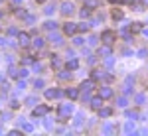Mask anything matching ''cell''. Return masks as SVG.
Listing matches in <instances>:
<instances>
[{
  "instance_id": "6da1fadb",
  "label": "cell",
  "mask_w": 148,
  "mask_h": 136,
  "mask_svg": "<svg viewBox=\"0 0 148 136\" xmlns=\"http://www.w3.org/2000/svg\"><path fill=\"white\" fill-rule=\"evenodd\" d=\"M73 113V105H63L61 109H59V114L61 116H67V114H71Z\"/></svg>"
},
{
  "instance_id": "7a4b0ae2",
  "label": "cell",
  "mask_w": 148,
  "mask_h": 136,
  "mask_svg": "<svg viewBox=\"0 0 148 136\" xmlns=\"http://www.w3.org/2000/svg\"><path fill=\"white\" fill-rule=\"evenodd\" d=\"M99 95H101V99H109V97H113V91L109 89V87H103L99 91Z\"/></svg>"
},
{
  "instance_id": "3957f363",
  "label": "cell",
  "mask_w": 148,
  "mask_h": 136,
  "mask_svg": "<svg viewBox=\"0 0 148 136\" xmlns=\"http://www.w3.org/2000/svg\"><path fill=\"white\" fill-rule=\"evenodd\" d=\"M61 12H63L65 16H69V14L73 12V4H71V2H65V4L61 6Z\"/></svg>"
},
{
  "instance_id": "277c9868",
  "label": "cell",
  "mask_w": 148,
  "mask_h": 136,
  "mask_svg": "<svg viewBox=\"0 0 148 136\" xmlns=\"http://www.w3.org/2000/svg\"><path fill=\"white\" fill-rule=\"evenodd\" d=\"M103 40H105L107 44H113V40H114V34H113V32H109V30H107V32H103Z\"/></svg>"
},
{
  "instance_id": "5b68a950",
  "label": "cell",
  "mask_w": 148,
  "mask_h": 136,
  "mask_svg": "<svg viewBox=\"0 0 148 136\" xmlns=\"http://www.w3.org/2000/svg\"><path fill=\"white\" fill-rule=\"evenodd\" d=\"M46 97H47V99H57V97H61V91H56V89L51 91V89H49L46 93Z\"/></svg>"
},
{
  "instance_id": "8992f818",
  "label": "cell",
  "mask_w": 148,
  "mask_h": 136,
  "mask_svg": "<svg viewBox=\"0 0 148 136\" xmlns=\"http://www.w3.org/2000/svg\"><path fill=\"white\" fill-rule=\"evenodd\" d=\"M63 30H65V34H67V36H71V34H75V24H71V22H67V24H65V28H63Z\"/></svg>"
},
{
  "instance_id": "52a82bcc",
  "label": "cell",
  "mask_w": 148,
  "mask_h": 136,
  "mask_svg": "<svg viewBox=\"0 0 148 136\" xmlns=\"http://www.w3.org/2000/svg\"><path fill=\"white\" fill-rule=\"evenodd\" d=\"M46 113H47V107H38V109L34 111V114H36V116H38V114L42 116V114H46Z\"/></svg>"
},
{
  "instance_id": "ba28073f",
  "label": "cell",
  "mask_w": 148,
  "mask_h": 136,
  "mask_svg": "<svg viewBox=\"0 0 148 136\" xmlns=\"http://www.w3.org/2000/svg\"><path fill=\"white\" fill-rule=\"evenodd\" d=\"M77 95H79V93H77V89H73V87H71V89H67V97H71V99H75Z\"/></svg>"
},
{
  "instance_id": "9c48e42d",
  "label": "cell",
  "mask_w": 148,
  "mask_h": 136,
  "mask_svg": "<svg viewBox=\"0 0 148 136\" xmlns=\"http://www.w3.org/2000/svg\"><path fill=\"white\" fill-rule=\"evenodd\" d=\"M28 40H30L28 34H20V44H22V45H28Z\"/></svg>"
},
{
  "instance_id": "30bf717a",
  "label": "cell",
  "mask_w": 148,
  "mask_h": 136,
  "mask_svg": "<svg viewBox=\"0 0 148 136\" xmlns=\"http://www.w3.org/2000/svg\"><path fill=\"white\" fill-rule=\"evenodd\" d=\"M93 87V81H87V83H83V85H81V89L83 91H89Z\"/></svg>"
},
{
  "instance_id": "8fae6325",
  "label": "cell",
  "mask_w": 148,
  "mask_h": 136,
  "mask_svg": "<svg viewBox=\"0 0 148 136\" xmlns=\"http://www.w3.org/2000/svg\"><path fill=\"white\" fill-rule=\"evenodd\" d=\"M91 105H93V109H101V105H103V101H101V99H95V101H93Z\"/></svg>"
},
{
  "instance_id": "7c38bea8",
  "label": "cell",
  "mask_w": 148,
  "mask_h": 136,
  "mask_svg": "<svg viewBox=\"0 0 148 136\" xmlns=\"http://www.w3.org/2000/svg\"><path fill=\"white\" fill-rule=\"evenodd\" d=\"M51 42H53L56 45H61V38H59V36H53V34H51Z\"/></svg>"
},
{
  "instance_id": "4fadbf2b",
  "label": "cell",
  "mask_w": 148,
  "mask_h": 136,
  "mask_svg": "<svg viewBox=\"0 0 148 136\" xmlns=\"http://www.w3.org/2000/svg\"><path fill=\"white\" fill-rule=\"evenodd\" d=\"M113 18H114V20H121V18H123V12H121V10H114L113 12Z\"/></svg>"
},
{
  "instance_id": "5bb4252c",
  "label": "cell",
  "mask_w": 148,
  "mask_h": 136,
  "mask_svg": "<svg viewBox=\"0 0 148 136\" xmlns=\"http://www.w3.org/2000/svg\"><path fill=\"white\" fill-rule=\"evenodd\" d=\"M134 130V124L132 122H126V126H125V132H132Z\"/></svg>"
},
{
  "instance_id": "9a60e30c",
  "label": "cell",
  "mask_w": 148,
  "mask_h": 136,
  "mask_svg": "<svg viewBox=\"0 0 148 136\" xmlns=\"http://www.w3.org/2000/svg\"><path fill=\"white\" fill-rule=\"evenodd\" d=\"M34 45H36V47H44V40H42V38L34 40Z\"/></svg>"
},
{
  "instance_id": "2e32d148",
  "label": "cell",
  "mask_w": 148,
  "mask_h": 136,
  "mask_svg": "<svg viewBox=\"0 0 148 136\" xmlns=\"http://www.w3.org/2000/svg\"><path fill=\"white\" fill-rule=\"evenodd\" d=\"M144 101H146L144 95H136V103H138V105H144Z\"/></svg>"
},
{
  "instance_id": "e0dca14e",
  "label": "cell",
  "mask_w": 148,
  "mask_h": 136,
  "mask_svg": "<svg viewBox=\"0 0 148 136\" xmlns=\"http://www.w3.org/2000/svg\"><path fill=\"white\" fill-rule=\"evenodd\" d=\"M111 113H113L111 109H101V116H111Z\"/></svg>"
},
{
  "instance_id": "ac0fdd59",
  "label": "cell",
  "mask_w": 148,
  "mask_h": 136,
  "mask_svg": "<svg viewBox=\"0 0 148 136\" xmlns=\"http://www.w3.org/2000/svg\"><path fill=\"white\" fill-rule=\"evenodd\" d=\"M116 103H119V107H126V103H128V101H126L125 97H121V99H119Z\"/></svg>"
},
{
  "instance_id": "d6986e66",
  "label": "cell",
  "mask_w": 148,
  "mask_h": 136,
  "mask_svg": "<svg viewBox=\"0 0 148 136\" xmlns=\"http://www.w3.org/2000/svg\"><path fill=\"white\" fill-rule=\"evenodd\" d=\"M51 65H56V67H59V65H61V61H59V59H57V57L53 55V59H51Z\"/></svg>"
},
{
  "instance_id": "ffe728a7",
  "label": "cell",
  "mask_w": 148,
  "mask_h": 136,
  "mask_svg": "<svg viewBox=\"0 0 148 136\" xmlns=\"http://www.w3.org/2000/svg\"><path fill=\"white\" fill-rule=\"evenodd\" d=\"M56 26H57L56 22H47V24H46V30H53V28H56Z\"/></svg>"
},
{
  "instance_id": "44dd1931",
  "label": "cell",
  "mask_w": 148,
  "mask_h": 136,
  "mask_svg": "<svg viewBox=\"0 0 148 136\" xmlns=\"http://www.w3.org/2000/svg\"><path fill=\"white\" fill-rule=\"evenodd\" d=\"M87 16H89V8H83L81 10V18H87Z\"/></svg>"
},
{
  "instance_id": "7402d4cb",
  "label": "cell",
  "mask_w": 148,
  "mask_h": 136,
  "mask_svg": "<svg viewBox=\"0 0 148 136\" xmlns=\"http://www.w3.org/2000/svg\"><path fill=\"white\" fill-rule=\"evenodd\" d=\"M138 55H140V57H146L148 51H146V49H140V51H138Z\"/></svg>"
},
{
  "instance_id": "603a6c76",
  "label": "cell",
  "mask_w": 148,
  "mask_h": 136,
  "mask_svg": "<svg viewBox=\"0 0 148 136\" xmlns=\"http://www.w3.org/2000/svg\"><path fill=\"white\" fill-rule=\"evenodd\" d=\"M28 105H30V107H34V105H36V99H34V97H30V99H28Z\"/></svg>"
},
{
  "instance_id": "cb8c5ba5",
  "label": "cell",
  "mask_w": 148,
  "mask_h": 136,
  "mask_svg": "<svg viewBox=\"0 0 148 136\" xmlns=\"http://www.w3.org/2000/svg\"><path fill=\"white\" fill-rule=\"evenodd\" d=\"M101 53H103V55H109L111 51H109V47H103V49H101Z\"/></svg>"
},
{
  "instance_id": "d4e9b609",
  "label": "cell",
  "mask_w": 148,
  "mask_h": 136,
  "mask_svg": "<svg viewBox=\"0 0 148 136\" xmlns=\"http://www.w3.org/2000/svg\"><path fill=\"white\" fill-rule=\"evenodd\" d=\"M73 44H75V45H81V44H83V40H81V38H75V42H73Z\"/></svg>"
},
{
  "instance_id": "484cf974",
  "label": "cell",
  "mask_w": 148,
  "mask_h": 136,
  "mask_svg": "<svg viewBox=\"0 0 148 136\" xmlns=\"http://www.w3.org/2000/svg\"><path fill=\"white\" fill-rule=\"evenodd\" d=\"M2 44H6V40H4V38L0 36V45H2Z\"/></svg>"
},
{
  "instance_id": "4316f807",
  "label": "cell",
  "mask_w": 148,
  "mask_h": 136,
  "mask_svg": "<svg viewBox=\"0 0 148 136\" xmlns=\"http://www.w3.org/2000/svg\"><path fill=\"white\" fill-rule=\"evenodd\" d=\"M111 2H123V0H111Z\"/></svg>"
},
{
  "instance_id": "83f0119b",
  "label": "cell",
  "mask_w": 148,
  "mask_h": 136,
  "mask_svg": "<svg viewBox=\"0 0 148 136\" xmlns=\"http://www.w3.org/2000/svg\"><path fill=\"white\" fill-rule=\"evenodd\" d=\"M142 2H144V4H148V0H142Z\"/></svg>"
},
{
  "instance_id": "f1b7e54d",
  "label": "cell",
  "mask_w": 148,
  "mask_h": 136,
  "mask_svg": "<svg viewBox=\"0 0 148 136\" xmlns=\"http://www.w3.org/2000/svg\"><path fill=\"white\" fill-rule=\"evenodd\" d=\"M0 18H2V14H0Z\"/></svg>"
},
{
  "instance_id": "f546056e",
  "label": "cell",
  "mask_w": 148,
  "mask_h": 136,
  "mask_svg": "<svg viewBox=\"0 0 148 136\" xmlns=\"http://www.w3.org/2000/svg\"><path fill=\"white\" fill-rule=\"evenodd\" d=\"M40 2H44V0H40Z\"/></svg>"
}]
</instances>
